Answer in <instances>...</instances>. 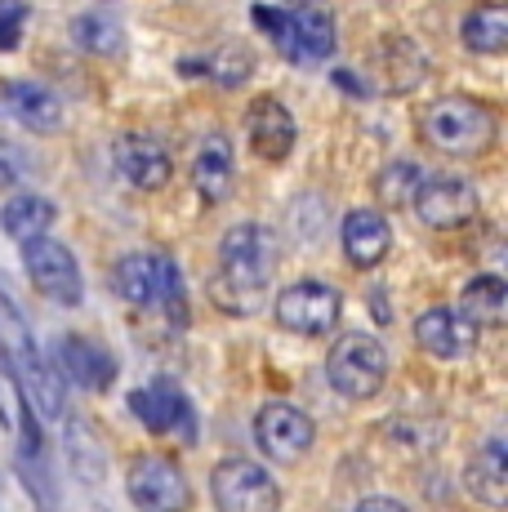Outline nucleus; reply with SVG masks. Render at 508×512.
<instances>
[{
	"instance_id": "10",
	"label": "nucleus",
	"mask_w": 508,
	"mask_h": 512,
	"mask_svg": "<svg viewBox=\"0 0 508 512\" xmlns=\"http://www.w3.org/2000/svg\"><path fill=\"white\" fill-rule=\"evenodd\" d=\"M125 495L139 512H188L192 490L188 477L174 459L165 455H139L125 468Z\"/></svg>"
},
{
	"instance_id": "2",
	"label": "nucleus",
	"mask_w": 508,
	"mask_h": 512,
	"mask_svg": "<svg viewBox=\"0 0 508 512\" xmlns=\"http://www.w3.org/2000/svg\"><path fill=\"white\" fill-rule=\"evenodd\" d=\"M112 290L121 294L130 308L161 312L174 326L188 321V290H183V272L170 254H156V250L125 254L112 272Z\"/></svg>"
},
{
	"instance_id": "8",
	"label": "nucleus",
	"mask_w": 508,
	"mask_h": 512,
	"mask_svg": "<svg viewBox=\"0 0 508 512\" xmlns=\"http://www.w3.org/2000/svg\"><path fill=\"white\" fill-rule=\"evenodd\" d=\"M23 268H27V281L41 299L58 303V308H81L85 299V281H81V268H76L72 250L54 236H36V241L23 245Z\"/></svg>"
},
{
	"instance_id": "14",
	"label": "nucleus",
	"mask_w": 508,
	"mask_h": 512,
	"mask_svg": "<svg viewBox=\"0 0 508 512\" xmlns=\"http://www.w3.org/2000/svg\"><path fill=\"white\" fill-rule=\"evenodd\" d=\"M112 156H116V170L125 174V183H134L139 192H161L174 174V161L152 134H121L112 143Z\"/></svg>"
},
{
	"instance_id": "33",
	"label": "nucleus",
	"mask_w": 508,
	"mask_h": 512,
	"mask_svg": "<svg viewBox=\"0 0 508 512\" xmlns=\"http://www.w3.org/2000/svg\"><path fill=\"white\" fill-rule=\"evenodd\" d=\"M335 85L339 90H348L353 98H370V90H366V81H357L353 72H335Z\"/></svg>"
},
{
	"instance_id": "11",
	"label": "nucleus",
	"mask_w": 508,
	"mask_h": 512,
	"mask_svg": "<svg viewBox=\"0 0 508 512\" xmlns=\"http://www.w3.org/2000/svg\"><path fill=\"white\" fill-rule=\"evenodd\" d=\"M410 210L419 214V223L433 232H451L464 228L477 214V187L468 179H455V174H437V179H424L410 201Z\"/></svg>"
},
{
	"instance_id": "29",
	"label": "nucleus",
	"mask_w": 508,
	"mask_h": 512,
	"mask_svg": "<svg viewBox=\"0 0 508 512\" xmlns=\"http://www.w3.org/2000/svg\"><path fill=\"white\" fill-rule=\"evenodd\" d=\"M388 437L402 441L406 450H419V455H428V450H433L437 441H442V423H433V419L419 423L415 415H402V419L388 423Z\"/></svg>"
},
{
	"instance_id": "27",
	"label": "nucleus",
	"mask_w": 508,
	"mask_h": 512,
	"mask_svg": "<svg viewBox=\"0 0 508 512\" xmlns=\"http://www.w3.org/2000/svg\"><path fill=\"white\" fill-rule=\"evenodd\" d=\"M72 41L94 58H116L125 49V32L116 18L107 14H76L72 18Z\"/></svg>"
},
{
	"instance_id": "15",
	"label": "nucleus",
	"mask_w": 508,
	"mask_h": 512,
	"mask_svg": "<svg viewBox=\"0 0 508 512\" xmlns=\"http://www.w3.org/2000/svg\"><path fill=\"white\" fill-rule=\"evenodd\" d=\"M415 343L437 361H459L473 352L477 326L459 308H428L415 321Z\"/></svg>"
},
{
	"instance_id": "30",
	"label": "nucleus",
	"mask_w": 508,
	"mask_h": 512,
	"mask_svg": "<svg viewBox=\"0 0 508 512\" xmlns=\"http://www.w3.org/2000/svg\"><path fill=\"white\" fill-rule=\"evenodd\" d=\"M32 179V156L14 139H0V187H18Z\"/></svg>"
},
{
	"instance_id": "34",
	"label": "nucleus",
	"mask_w": 508,
	"mask_h": 512,
	"mask_svg": "<svg viewBox=\"0 0 508 512\" xmlns=\"http://www.w3.org/2000/svg\"><path fill=\"white\" fill-rule=\"evenodd\" d=\"M286 5H295V9H308V5H312V0H286Z\"/></svg>"
},
{
	"instance_id": "18",
	"label": "nucleus",
	"mask_w": 508,
	"mask_h": 512,
	"mask_svg": "<svg viewBox=\"0 0 508 512\" xmlns=\"http://www.w3.org/2000/svg\"><path fill=\"white\" fill-rule=\"evenodd\" d=\"M232 179H237V156H232L228 134H205L197 156H192V187L205 205H219L232 196Z\"/></svg>"
},
{
	"instance_id": "6",
	"label": "nucleus",
	"mask_w": 508,
	"mask_h": 512,
	"mask_svg": "<svg viewBox=\"0 0 508 512\" xmlns=\"http://www.w3.org/2000/svg\"><path fill=\"white\" fill-rule=\"evenodd\" d=\"M326 379L344 401H370L388 379V352L375 334H344L330 343Z\"/></svg>"
},
{
	"instance_id": "28",
	"label": "nucleus",
	"mask_w": 508,
	"mask_h": 512,
	"mask_svg": "<svg viewBox=\"0 0 508 512\" xmlns=\"http://www.w3.org/2000/svg\"><path fill=\"white\" fill-rule=\"evenodd\" d=\"M419 183H424V170H419V161H388L384 170H379L375 179V196L384 205H410L419 192Z\"/></svg>"
},
{
	"instance_id": "24",
	"label": "nucleus",
	"mask_w": 508,
	"mask_h": 512,
	"mask_svg": "<svg viewBox=\"0 0 508 512\" xmlns=\"http://www.w3.org/2000/svg\"><path fill=\"white\" fill-rule=\"evenodd\" d=\"M50 223H54V201H45V196H9L5 210H0V228L18 245L50 236Z\"/></svg>"
},
{
	"instance_id": "21",
	"label": "nucleus",
	"mask_w": 508,
	"mask_h": 512,
	"mask_svg": "<svg viewBox=\"0 0 508 512\" xmlns=\"http://www.w3.org/2000/svg\"><path fill=\"white\" fill-rule=\"evenodd\" d=\"M468 490L473 499H482L486 508H504L508 504V446L500 437L486 441L468 464Z\"/></svg>"
},
{
	"instance_id": "16",
	"label": "nucleus",
	"mask_w": 508,
	"mask_h": 512,
	"mask_svg": "<svg viewBox=\"0 0 508 512\" xmlns=\"http://www.w3.org/2000/svg\"><path fill=\"white\" fill-rule=\"evenodd\" d=\"M246 139L254 147V156L263 161H286L295 152V139H299V125L277 98H254L246 107Z\"/></svg>"
},
{
	"instance_id": "22",
	"label": "nucleus",
	"mask_w": 508,
	"mask_h": 512,
	"mask_svg": "<svg viewBox=\"0 0 508 512\" xmlns=\"http://www.w3.org/2000/svg\"><path fill=\"white\" fill-rule=\"evenodd\" d=\"M424 72H428V63H424V54H419L415 41L388 36V41L379 45V76H384L388 94H410L419 81H424Z\"/></svg>"
},
{
	"instance_id": "31",
	"label": "nucleus",
	"mask_w": 508,
	"mask_h": 512,
	"mask_svg": "<svg viewBox=\"0 0 508 512\" xmlns=\"http://www.w3.org/2000/svg\"><path fill=\"white\" fill-rule=\"evenodd\" d=\"M23 18L27 0H0V49H14L23 41Z\"/></svg>"
},
{
	"instance_id": "12",
	"label": "nucleus",
	"mask_w": 508,
	"mask_h": 512,
	"mask_svg": "<svg viewBox=\"0 0 508 512\" xmlns=\"http://www.w3.org/2000/svg\"><path fill=\"white\" fill-rule=\"evenodd\" d=\"M312 432H317L312 419L299 406H290V401H268V406L254 415V441H259L263 455L281 459V464L304 455L312 446Z\"/></svg>"
},
{
	"instance_id": "1",
	"label": "nucleus",
	"mask_w": 508,
	"mask_h": 512,
	"mask_svg": "<svg viewBox=\"0 0 508 512\" xmlns=\"http://www.w3.org/2000/svg\"><path fill=\"white\" fill-rule=\"evenodd\" d=\"M272 272H277V241H272V232L259 228V223H237L219 241V281L210 285L214 303L246 317V312L259 308Z\"/></svg>"
},
{
	"instance_id": "13",
	"label": "nucleus",
	"mask_w": 508,
	"mask_h": 512,
	"mask_svg": "<svg viewBox=\"0 0 508 512\" xmlns=\"http://www.w3.org/2000/svg\"><path fill=\"white\" fill-rule=\"evenodd\" d=\"M130 410L139 415V423L148 432H183V437H192V406L170 374L152 379L148 388L130 392Z\"/></svg>"
},
{
	"instance_id": "7",
	"label": "nucleus",
	"mask_w": 508,
	"mask_h": 512,
	"mask_svg": "<svg viewBox=\"0 0 508 512\" xmlns=\"http://www.w3.org/2000/svg\"><path fill=\"white\" fill-rule=\"evenodd\" d=\"M339 312H344V294L326 281H295L272 303L277 326L290 334H304V339H326L339 326Z\"/></svg>"
},
{
	"instance_id": "9",
	"label": "nucleus",
	"mask_w": 508,
	"mask_h": 512,
	"mask_svg": "<svg viewBox=\"0 0 508 512\" xmlns=\"http://www.w3.org/2000/svg\"><path fill=\"white\" fill-rule=\"evenodd\" d=\"M210 495L219 512H277L281 486L263 464L254 459H223L210 472Z\"/></svg>"
},
{
	"instance_id": "20",
	"label": "nucleus",
	"mask_w": 508,
	"mask_h": 512,
	"mask_svg": "<svg viewBox=\"0 0 508 512\" xmlns=\"http://www.w3.org/2000/svg\"><path fill=\"white\" fill-rule=\"evenodd\" d=\"M339 241H344L348 263L366 272V268H379V263H384V254L393 250V228H388V219L379 210H353L344 219Z\"/></svg>"
},
{
	"instance_id": "25",
	"label": "nucleus",
	"mask_w": 508,
	"mask_h": 512,
	"mask_svg": "<svg viewBox=\"0 0 508 512\" xmlns=\"http://www.w3.org/2000/svg\"><path fill=\"white\" fill-rule=\"evenodd\" d=\"M459 41H464L473 54H504L508 49V9L504 5H477L473 14L464 18V27H459Z\"/></svg>"
},
{
	"instance_id": "23",
	"label": "nucleus",
	"mask_w": 508,
	"mask_h": 512,
	"mask_svg": "<svg viewBox=\"0 0 508 512\" xmlns=\"http://www.w3.org/2000/svg\"><path fill=\"white\" fill-rule=\"evenodd\" d=\"M459 312H464L473 326H504L508 321V285L495 272H482L464 285L459 294Z\"/></svg>"
},
{
	"instance_id": "4",
	"label": "nucleus",
	"mask_w": 508,
	"mask_h": 512,
	"mask_svg": "<svg viewBox=\"0 0 508 512\" xmlns=\"http://www.w3.org/2000/svg\"><path fill=\"white\" fill-rule=\"evenodd\" d=\"M419 134L442 156H482L495 143V112L477 98H437L419 116Z\"/></svg>"
},
{
	"instance_id": "26",
	"label": "nucleus",
	"mask_w": 508,
	"mask_h": 512,
	"mask_svg": "<svg viewBox=\"0 0 508 512\" xmlns=\"http://www.w3.org/2000/svg\"><path fill=\"white\" fill-rule=\"evenodd\" d=\"M179 76H205L214 85H246L250 81V58L246 49H219V54H192L179 63Z\"/></svg>"
},
{
	"instance_id": "17",
	"label": "nucleus",
	"mask_w": 508,
	"mask_h": 512,
	"mask_svg": "<svg viewBox=\"0 0 508 512\" xmlns=\"http://www.w3.org/2000/svg\"><path fill=\"white\" fill-rule=\"evenodd\" d=\"M0 107H5L9 121H18L23 130H36V134H58L63 130V98H58L50 85L5 81L0 85Z\"/></svg>"
},
{
	"instance_id": "3",
	"label": "nucleus",
	"mask_w": 508,
	"mask_h": 512,
	"mask_svg": "<svg viewBox=\"0 0 508 512\" xmlns=\"http://www.w3.org/2000/svg\"><path fill=\"white\" fill-rule=\"evenodd\" d=\"M254 27L277 45V54L286 63H299V67H312L321 58H335V18L326 9H272V5H254L250 9Z\"/></svg>"
},
{
	"instance_id": "5",
	"label": "nucleus",
	"mask_w": 508,
	"mask_h": 512,
	"mask_svg": "<svg viewBox=\"0 0 508 512\" xmlns=\"http://www.w3.org/2000/svg\"><path fill=\"white\" fill-rule=\"evenodd\" d=\"M0 343H5V352H9V361L18 366V388L32 397L36 392V401H41V410L50 419H63V383L54 379V366H50V357H45L41 348H36V339H32V326L23 321V312H18V303L9 299L5 290H0Z\"/></svg>"
},
{
	"instance_id": "32",
	"label": "nucleus",
	"mask_w": 508,
	"mask_h": 512,
	"mask_svg": "<svg viewBox=\"0 0 508 512\" xmlns=\"http://www.w3.org/2000/svg\"><path fill=\"white\" fill-rule=\"evenodd\" d=\"M353 512H410V508L397 504V499H388V495H370V499H361Z\"/></svg>"
},
{
	"instance_id": "19",
	"label": "nucleus",
	"mask_w": 508,
	"mask_h": 512,
	"mask_svg": "<svg viewBox=\"0 0 508 512\" xmlns=\"http://www.w3.org/2000/svg\"><path fill=\"white\" fill-rule=\"evenodd\" d=\"M58 361H63L67 379L85 392H103V388H112V379H116V357L103 348L99 339L67 334V339L58 343Z\"/></svg>"
}]
</instances>
